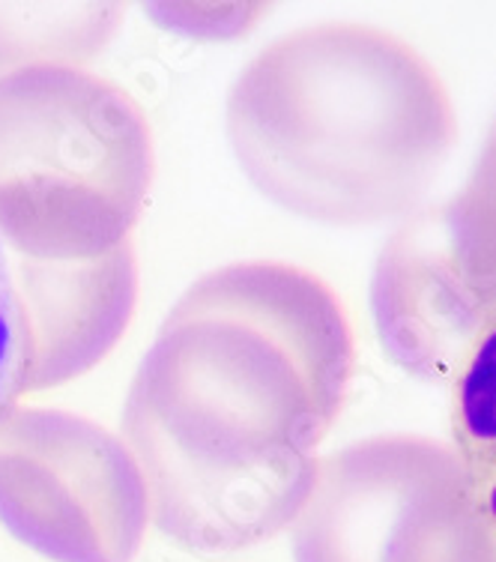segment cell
<instances>
[{
    "label": "cell",
    "mask_w": 496,
    "mask_h": 562,
    "mask_svg": "<svg viewBox=\"0 0 496 562\" xmlns=\"http://www.w3.org/2000/svg\"><path fill=\"white\" fill-rule=\"evenodd\" d=\"M380 345L419 378L449 380L485 308L466 291L446 206H428L392 234L371 281Z\"/></svg>",
    "instance_id": "cell-7"
},
{
    "label": "cell",
    "mask_w": 496,
    "mask_h": 562,
    "mask_svg": "<svg viewBox=\"0 0 496 562\" xmlns=\"http://www.w3.org/2000/svg\"><path fill=\"white\" fill-rule=\"evenodd\" d=\"M22 378V324L12 291L10 251L0 243V416L19 401Z\"/></svg>",
    "instance_id": "cell-12"
},
{
    "label": "cell",
    "mask_w": 496,
    "mask_h": 562,
    "mask_svg": "<svg viewBox=\"0 0 496 562\" xmlns=\"http://www.w3.org/2000/svg\"><path fill=\"white\" fill-rule=\"evenodd\" d=\"M291 541L296 562H496V532L461 458L421 434L320 454Z\"/></svg>",
    "instance_id": "cell-4"
},
{
    "label": "cell",
    "mask_w": 496,
    "mask_h": 562,
    "mask_svg": "<svg viewBox=\"0 0 496 562\" xmlns=\"http://www.w3.org/2000/svg\"><path fill=\"white\" fill-rule=\"evenodd\" d=\"M442 206L461 281L478 305L487 308L496 300V120L464 192Z\"/></svg>",
    "instance_id": "cell-10"
},
{
    "label": "cell",
    "mask_w": 496,
    "mask_h": 562,
    "mask_svg": "<svg viewBox=\"0 0 496 562\" xmlns=\"http://www.w3.org/2000/svg\"><path fill=\"white\" fill-rule=\"evenodd\" d=\"M449 392L452 449L496 532V300L454 362Z\"/></svg>",
    "instance_id": "cell-9"
},
{
    "label": "cell",
    "mask_w": 496,
    "mask_h": 562,
    "mask_svg": "<svg viewBox=\"0 0 496 562\" xmlns=\"http://www.w3.org/2000/svg\"><path fill=\"white\" fill-rule=\"evenodd\" d=\"M248 183L293 216L380 225L419 204L458 140L452 93L398 33L320 22L279 36L227 93Z\"/></svg>",
    "instance_id": "cell-2"
},
{
    "label": "cell",
    "mask_w": 496,
    "mask_h": 562,
    "mask_svg": "<svg viewBox=\"0 0 496 562\" xmlns=\"http://www.w3.org/2000/svg\"><path fill=\"white\" fill-rule=\"evenodd\" d=\"M147 111L117 81L40 66L0 78V243L27 260H97L150 198Z\"/></svg>",
    "instance_id": "cell-3"
},
{
    "label": "cell",
    "mask_w": 496,
    "mask_h": 562,
    "mask_svg": "<svg viewBox=\"0 0 496 562\" xmlns=\"http://www.w3.org/2000/svg\"><path fill=\"white\" fill-rule=\"evenodd\" d=\"M0 524L52 562H132L150 503L123 437L66 411L0 416Z\"/></svg>",
    "instance_id": "cell-5"
},
{
    "label": "cell",
    "mask_w": 496,
    "mask_h": 562,
    "mask_svg": "<svg viewBox=\"0 0 496 562\" xmlns=\"http://www.w3.org/2000/svg\"><path fill=\"white\" fill-rule=\"evenodd\" d=\"M22 324L19 398L57 390L97 368L126 336L138 305V258L123 243L97 260H27L10 255Z\"/></svg>",
    "instance_id": "cell-6"
},
{
    "label": "cell",
    "mask_w": 496,
    "mask_h": 562,
    "mask_svg": "<svg viewBox=\"0 0 496 562\" xmlns=\"http://www.w3.org/2000/svg\"><path fill=\"white\" fill-rule=\"evenodd\" d=\"M126 19L123 3H0V78L40 66L93 64Z\"/></svg>",
    "instance_id": "cell-8"
},
{
    "label": "cell",
    "mask_w": 496,
    "mask_h": 562,
    "mask_svg": "<svg viewBox=\"0 0 496 562\" xmlns=\"http://www.w3.org/2000/svg\"><path fill=\"white\" fill-rule=\"evenodd\" d=\"M353 371V324L320 276L284 260L201 276L159 326L123 407L150 524L192 553H237L291 530Z\"/></svg>",
    "instance_id": "cell-1"
},
{
    "label": "cell",
    "mask_w": 496,
    "mask_h": 562,
    "mask_svg": "<svg viewBox=\"0 0 496 562\" xmlns=\"http://www.w3.org/2000/svg\"><path fill=\"white\" fill-rule=\"evenodd\" d=\"M147 15L192 40H230L270 12L267 3H147Z\"/></svg>",
    "instance_id": "cell-11"
}]
</instances>
